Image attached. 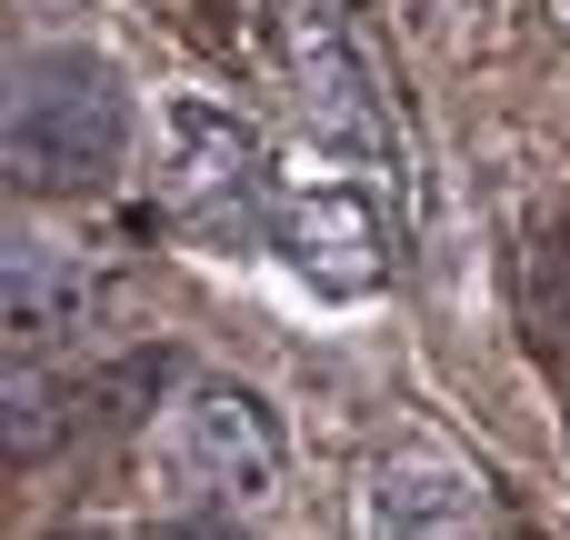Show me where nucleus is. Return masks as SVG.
Instances as JSON below:
<instances>
[{
    "label": "nucleus",
    "instance_id": "4",
    "mask_svg": "<svg viewBox=\"0 0 570 540\" xmlns=\"http://www.w3.org/2000/svg\"><path fill=\"white\" fill-rule=\"evenodd\" d=\"M160 471L190 511H261L281 481H291V441L271 421L261 391L240 381H190L170 431H160Z\"/></svg>",
    "mask_w": 570,
    "mask_h": 540
},
{
    "label": "nucleus",
    "instance_id": "3",
    "mask_svg": "<svg viewBox=\"0 0 570 540\" xmlns=\"http://www.w3.org/2000/svg\"><path fill=\"white\" fill-rule=\"evenodd\" d=\"M271 190H281V160L240 110H220L200 90H170L150 110V200L190 251H261Z\"/></svg>",
    "mask_w": 570,
    "mask_h": 540
},
{
    "label": "nucleus",
    "instance_id": "9",
    "mask_svg": "<svg viewBox=\"0 0 570 540\" xmlns=\"http://www.w3.org/2000/svg\"><path fill=\"white\" fill-rule=\"evenodd\" d=\"M471 10H481V0H471Z\"/></svg>",
    "mask_w": 570,
    "mask_h": 540
},
{
    "label": "nucleus",
    "instance_id": "5",
    "mask_svg": "<svg viewBox=\"0 0 570 540\" xmlns=\"http://www.w3.org/2000/svg\"><path fill=\"white\" fill-rule=\"evenodd\" d=\"M361 540H491V501L451 461H381L361 491Z\"/></svg>",
    "mask_w": 570,
    "mask_h": 540
},
{
    "label": "nucleus",
    "instance_id": "2",
    "mask_svg": "<svg viewBox=\"0 0 570 540\" xmlns=\"http://www.w3.org/2000/svg\"><path fill=\"white\" fill-rule=\"evenodd\" d=\"M130 140H140V100L100 50L40 40L10 60V170L30 190H110L130 170Z\"/></svg>",
    "mask_w": 570,
    "mask_h": 540
},
{
    "label": "nucleus",
    "instance_id": "8",
    "mask_svg": "<svg viewBox=\"0 0 570 540\" xmlns=\"http://www.w3.org/2000/svg\"><path fill=\"white\" fill-rule=\"evenodd\" d=\"M60 540H110V531H60Z\"/></svg>",
    "mask_w": 570,
    "mask_h": 540
},
{
    "label": "nucleus",
    "instance_id": "6",
    "mask_svg": "<svg viewBox=\"0 0 570 540\" xmlns=\"http://www.w3.org/2000/svg\"><path fill=\"white\" fill-rule=\"evenodd\" d=\"M80 321H90V271H80V251L20 230V240H10V371H30L40 351H70Z\"/></svg>",
    "mask_w": 570,
    "mask_h": 540
},
{
    "label": "nucleus",
    "instance_id": "7",
    "mask_svg": "<svg viewBox=\"0 0 570 540\" xmlns=\"http://www.w3.org/2000/svg\"><path fill=\"white\" fill-rule=\"evenodd\" d=\"M140 540H250L230 511H170V521H150Z\"/></svg>",
    "mask_w": 570,
    "mask_h": 540
},
{
    "label": "nucleus",
    "instance_id": "1",
    "mask_svg": "<svg viewBox=\"0 0 570 540\" xmlns=\"http://www.w3.org/2000/svg\"><path fill=\"white\" fill-rule=\"evenodd\" d=\"M391 160L351 150V140H301L281 160L271 190V251L291 261V281H311L321 301H371L401 271V180H381Z\"/></svg>",
    "mask_w": 570,
    "mask_h": 540
}]
</instances>
